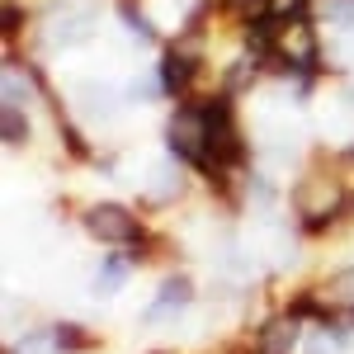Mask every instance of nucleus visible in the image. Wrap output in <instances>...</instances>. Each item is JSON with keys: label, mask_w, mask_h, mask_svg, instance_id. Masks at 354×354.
<instances>
[{"label": "nucleus", "mask_w": 354, "mask_h": 354, "mask_svg": "<svg viewBox=\"0 0 354 354\" xmlns=\"http://www.w3.org/2000/svg\"><path fill=\"white\" fill-rule=\"evenodd\" d=\"M151 222L137 213L133 203H118V198H100V203H85L81 208V232L104 250H133L147 236Z\"/></svg>", "instance_id": "1"}, {"label": "nucleus", "mask_w": 354, "mask_h": 354, "mask_svg": "<svg viewBox=\"0 0 354 354\" xmlns=\"http://www.w3.org/2000/svg\"><path fill=\"white\" fill-rule=\"evenodd\" d=\"M250 354H298L302 340H307V326H302L293 312H283V307H274L270 317H260L255 326H250Z\"/></svg>", "instance_id": "2"}, {"label": "nucleus", "mask_w": 354, "mask_h": 354, "mask_svg": "<svg viewBox=\"0 0 354 354\" xmlns=\"http://www.w3.org/2000/svg\"><path fill=\"white\" fill-rule=\"evenodd\" d=\"M5 147H28V109H0Z\"/></svg>", "instance_id": "6"}, {"label": "nucleus", "mask_w": 354, "mask_h": 354, "mask_svg": "<svg viewBox=\"0 0 354 354\" xmlns=\"http://www.w3.org/2000/svg\"><path fill=\"white\" fill-rule=\"evenodd\" d=\"M194 302H198V288H194V279L185 270H170L161 279V288H156V298L147 307V322H165V317H180V312H189Z\"/></svg>", "instance_id": "3"}, {"label": "nucleus", "mask_w": 354, "mask_h": 354, "mask_svg": "<svg viewBox=\"0 0 354 354\" xmlns=\"http://www.w3.org/2000/svg\"><path fill=\"white\" fill-rule=\"evenodd\" d=\"M48 335H53V350L57 354H90V350H100V335H95L90 326H81V322H53Z\"/></svg>", "instance_id": "5"}, {"label": "nucleus", "mask_w": 354, "mask_h": 354, "mask_svg": "<svg viewBox=\"0 0 354 354\" xmlns=\"http://www.w3.org/2000/svg\"><path fill=\"white\" fill-rule=\"evenodd\" d=\"M133 270H137L133 260H128L123 250H113V255H104V260H100V270H95V279H90V288H95L100 298H113V293L133 279Z\"/></svg>", "instance_id": "4"}]
</instances>
